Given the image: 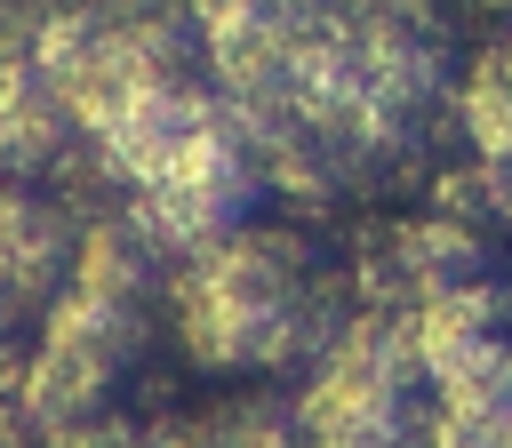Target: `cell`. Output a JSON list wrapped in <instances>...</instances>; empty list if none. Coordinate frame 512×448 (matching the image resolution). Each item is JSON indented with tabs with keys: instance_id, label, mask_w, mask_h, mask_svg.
Segmentation results:
<instances>
[{
	"instance_id": "6da1fadb",
	"label": "cell",
	"mask_w": 512,
	"mask_h": 448,
	"mask_svg": "<svg viewBox=\"0 0 512 448\" xmlns=\"http://www.w3.org/2000/svg\"><path fill=\"white\" fill-rule=\"evenodd\" d=\"M168 312L176 336L200 368L216 376H288L312 368L320 344L336 336V296L312 272L304 240L280 224H232L176 256L168 272Z\"/></svg>"
},
{
	"instance_id": "7a4b0ae2",
	"label": "cell",
	"mask_w": 512,
	"mask_h": 448,
	"mask_svg": "<svg viewBox=\"0 0 512 448\" xmlns=\"http://www.w3.org/2000/svg\"><path fill=\"white\" fill-rule=\"evenodd\" d=\"M456 280H480V232L456 216L392 224L376 240V256H360V304H376V312H416L424 296H440Z\"/></svg>"
},
{
	"instance_id": "3957f363",
	"label": "cell",
	"mask_w": 512,
	"mask_h": 448,
	"mask_svg": "<svg viewBox=\"0 0 512 448\" xmlns=\"http://www.w3.org/2000/svg\"><path fill=\"white\" fill-rule=\"evenodd\" d=\"M64 272H72V224H64V208L48 192L0 176V312L8 320L48 312V296L64 288Z\"/></svg>"
},
{
	"instance_id": "277c9868",
	"label": "cell",
	"mask_w": 512,
	"mask_h": 448,
	"mask_svg": "<svg viewBox=\"0 0 512 448\" xmlns=\"http://www.w3.org/2000/svg\"><path fill=\"white\" fill-rule=\"evenodd\" d=\"M72 144H80V136H72V120H64V104L48 96L24 32L0 24V176H8V184H32V176L64 168Z\"/></svg>"
},
{
	"instance_id": "5b68a950",
	"label": "cell",
	"mask_w": 512,
	"mask_h": 448,
	"mask_svg": "<svg viewBox=\"0 0 512 448\" xmlns=\"http://www.w3.org/2000/svg\"><path fill=\"white\" fill-rule=\"evenodd\" d=\"M152 448H296V408L264 400V392H240V400H216V408L184 416L176 432H152Z\"/></svg>"
},
{
	"instance_id": "8992f818",
	"label": "cell",
	"mask_w": 512,
	"mask_h": 448,
	"mask_svg": "<svg viewBox=\"0 0 512 448\" xmlns=\"http://www.w3.org/2000/svg\"><path fill=\"white\" fill-rule=\"evenodd\" d=\"M40 448H152V432H144V424H128L120 408H88V416L40 424Z\"/></svg>"
}]
</instances>
